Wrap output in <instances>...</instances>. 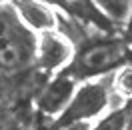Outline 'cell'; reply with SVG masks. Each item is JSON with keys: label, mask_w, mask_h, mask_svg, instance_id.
I'll list each match as a JSON object with an SVG mask.
<instances>
[{"label": "cell", "mask_w": 132, "mask_h": 130, "mask_svg": "<svg viewBox=\"0 0 132 130\" xmlns=\"http://www.w3.org/2000/svg\"><path fill=\"white\" fill-rule=\"evenodd\" d=\"M132 62V50L124 40L118 38H100L86 42L74 54L70 64L62 72L72 80H90L112 70L124 68Z\"/></svg>", "instance_id": "1"}, {"label": "cell", "mask_w": 132, "mask_h": 130, "mask_svg": "<svg viewBox=\"0 0 132 130\" xmlns=\"http://www.w3.org/2000/svg\"><path fill=\"white\" fill-rule=\"evenodd\" d=\"M108 100H110V90H108L106 82L84 84V86H80V90H76L70 104L56 118V122H52L50 130H62V128H68V126H74V124L96 118L108 106Z\"/></svg>", "instance_id": "2"}, {"label": "cell", "mask_w": 132, "mask_h": 130, "mask_svg": "<svg viewBox=\"0 0 132 130\" xmlns=\"http://www.w3.org/2000/svg\"><path fill=\"white\" fill-rule=\"evenodd\" d=\"M76 80L64 72H60L56 78H52L40 88L38 96H36V108L38 114L44 118H52V116H60L66 110V106L70 104L72 96L76 94L74 90Z\"/></svg>", "instance_id": "3"}, {"label": "cell", "mask_w": 132, "mask_h": 130, "mask_svg": "<svg viewBox=\"0 0 132 130\" xmlns=\"http://www.w3.org/2000/svg\"><path fill=\"white\" fill-rule=\"evenodd\" d=\"M36 56V42L20 28H10L4 44L0 46V70L18 72L28 66V62Z\"/></svg>", "instance_id": "4"}, {"label": "cell", "mask_w": 132, "mask_h": 130, "mask_svg": "<svg viewBox=\"0 0 132 130\" xmlns=\"http://www.w3.org/2000/svg\"><path fill=\"white\" fill-rule=\"evenodd\" d=\"M72 58V42L68 36L56 32H44L36 40V62L42 72H54Z\"/></svg>", "instance_id": "5"}, {"label": "cell", "mask_w": 132, "mask_h": 130, "mask_svg": "<svg viewBox=\"0 0 132 130\" xmlns=\"http://www.w3.org/2000/svg\"><path fill=\"white\" fill-rule=\"evenodd\" d=\"M14 8L18 12V18L28 28L38 30L40 34L56 30L58 18L48 2H44V0H14Z\"/></svg>", "instance_id": "6"}, {"label": "cell", "mask_w": 132, "mask_h": 130, "mask_svg": "<svg viewBox=\"0 0 132 130\" xmlns=\"http://www.w3.org/2000/svg\"><path fill=\"white\" fill-rule=\"evenodd\" d=\"M96 6L114 24H122L132 12V0H96Z\"/></svg>", "instance_id": "7"}, {"label": "cell", "mask_w": 132, "mask_h": 130, "mask_svg": "<svg viewBox=\"0 0 132 130\" xmlns=\"http://www.w3.org/2000/svg\"><path fill=\"white\" fill-rule=\"evenodd\" d=\"M126 122H128V110H116L106 116L94 130H126Z\"/></svg>", "instance_id": "8"}, {"label": "cell", "mask_w": 132, "mask_h": 130, "mask_svg": "<svg viewBox=\"0 0 132 130\" xmlns=\"http://www.w3.org/2000/svg\"><path fill=\"white\" fill-rule=\"evenodd\" d=\"M114 88L122 96L132 98V66H124L114 76Z\"/></svg>", "instance_id": "9"}, {"label": "cell", "mask_w": 132, "mask_h": 130, "mask_svg": "<svg viewBox=\"0 0 132 130\" xmlns=\"http://www.w3.org/2000/svg\"><path fill=\"white\" fill-rule=\"evenodd\" d=\"M10 28H12V24L6 22L4 14L0 12V46L4 44V40H6V36H8V32H10Z\"/></svg>", "instance_id": "10"}, {"label": "cell", "mask_w": 132, "mask_h": 130, "mask_svg": "<svg viewBox=\"0 0 132 130\" xmlns=\"http://www.w3.org/2000/svg\"><path fill=\"white\" fill-rule=\"evenodd\" d=\"M124 42L130 46L132 50V12H130V16H128V22H126V32H124Z\"/></svg>", "instance_id": "11"}]
</instances>
